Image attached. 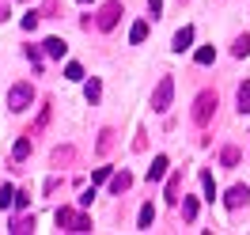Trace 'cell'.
<instances>
[{"label":"cell","mask_w":250,"mask_h":235,"mask_svg":"<svg viewBox=\"0 0 250 235\" xmlns=\"http://www.w3.org/2000/svg\"><path fill=\"white\" fill-rule=\"evenodd\" d=\"M31 103H34V87L31 84H16V87L8 91V110H12V114H23Z\"/></svg>","instance_id":"6da1fadb"},{"label":"cell","mask_w":250,"mask_h":235,"mask_svg":"<svg viewBox=\"0 0 250 235\" xmlns=\"http://www.w3.org/2000/svg\"><path fill=\"white\" fill-rule=\"evenodd\" d=\"M212 114H216V91H201V95H197V103H193V122L205 126Z\"/></svg>","instance_id":"7a4b0ae2"},{"label":"cell","mask_w":250,"mask_h":235,"mask_svg":"<svg viewBox=\"0 0 250 235\" xmlns=\"http://www.w3.org/2000/svg\"><path fill=\"white\" fill-rule=\"evenodd\" d=\"M171 95H174V80L163 76V80H159V87L152 91V110H156V114H167V107H171Z\"/></svg>","instance_id":"3957f363"},{"label":"cell","mask_w":250,"mask_h":235,"mask_svg":"<svg viewBox=\"0 0 250 235\" xmlns=\"http://www.w3.org/2000/svg\"><path fill=\"white\" fill-rule=\"evenodd\" d=\"M118 16H122V4L118 0H110V4H103V12H99V31H114V23H118Z\"/></svg>","instance_id":"277c9868"},{"label":"cell","mask_w":250,"mask_h":235,"mask_svg":"<svg viewBox=\"0 0 250 235\" xmlns=\"http://www.w3.org/2000/svg\"><path fill=\"white\" fill-rule=\"evenodd\" d=\"M247 197H250L247 186H231V190H228V197H224V205H228V209H239V205H247Z\"/></svg>","instance_id":"5b68a950"},{"label":"cell","mask_w":250,"mask_h":235,"mask_svg":"<svg viewBox=\"0 0 250 235\" xmlns=\"http://www.w3.org/2000/svg\"><path fill=\"white\" fill-rule=\"evenodd\" d=\"M189 46H193V27H182V31H178V34H174V53H186V49Z\"/></svg>","instance_id":"8992f818"},{"label":"cell","mask_w":250,"mask_h":235,"mask_svg":"<svg viewBox=\"0 0 250 235\" xmlns=\"http://www.w3.org/2000/svg\"><path fill=\"white\" fill-rule=\"evenodd\" d=\"M53 220H57V228H64V232H76V213H72V209H57V216H53Z\"/></svg>","instance_id":"52a82bcc"},{"label":"cell","mask_w":250,"mask_h":235,"mask_svg":"<svg viewBox=\"0 0 250 235\" xmlns=\"http://www.w3.org/2000/svg\"><path fill=\"white\" fill-rule=\"evenodd\" d=\"M167 167H171L167 156H156V159H152V167H148V182H159V178L167 174Z\"/></svg>","instance_id":"ba28073f"},{"label":"cell","mask_w":250,"mask_h":235,"mask_svg":"<svg viewBox=\"0 0 250 235\" xmlns=\"http://www.w3.org/2000/svg\"><path fill=\"white\" fill-rule=\"evenodd\" d=\"M129 186H133V174H129V171H122V174L110 178V193H125Z\"/></svg>","instance_id":"9c48e42d"},{"label":"cell","mask_w":250,"mask_h":235,"mask_svg":"<svg viewBox=\"0 0 250 235\" xmlns=\"http://www.w3.org/2000/svg\"><path fill=\"white\" fill-rule=\"evenodd\" d=\"M178 193H182V174H171V178H167V201L178 205V201H182Z\"/></svg>","instance_id":"30bf717a"},{"label":"cell","mask_w":250,"mask_h":235,"mask_svg":"<svg viewBox=\"0 0 250 235\" xmlns=\"http://www.w3.org/2000/svg\"><path fill=\"white\" fill-rule=\"evenodd\" d=\"M152 224H156V209H152V201L141 209V220H137V228L141 232H152Z\"/></svg>","instance_id":"8fae6325"},{"label":"cell","mask_w":250,"mask_h":235,"mask_svg":"<svg viewBox=\"0 0 250 235\" xmlns=\"http://www.w3.org/2000/svg\"><path fill=\"white\" fill-rule=\"evenodd\" d=\"M235 103H239V114H250V80H247V84H239Z\"/></svg>","instance_id":"7c38bea8"},{"label":"cell","mask_w":250,"mask_h":235,"mask_svg":"<svg viewBox=\"0 0 250 235\" xmlns=\"http://www.w3.org/2000/svg\"><path fill=\"white\" fill-rule=\"evenodd\" d=\"M8 232H16V235H27V232H34V216H16Z\"/></svg>","instance_id":"4fadbf2b"},{"label":"cell","mask_w":250,"mask_h":235,"mask_svg":"<svg viewBox=\"0 0 250 235\" xmlns=\"http://www.w3.org/2000/svg\"><path fill=\"white\" fill-rule=\"evenodd\" d=\"M46 53H49V57H64V53H68L64 38H46Z\"/></svg>","instance_id":"5bb4252c"},{"label":"cell","mask_w":250,"mask_h":235,"mask_svg":"<svg viewBox=\"0 0 250 235\" xmlns=\"http://www.w3.org/2000/svg\"><path fill=\"white\" fill-rule=\"evenodd\" d=\"M83 95H87V103H99V99H103V84H99V80H87V84H83Z\"/></svg>","instance_id":"9a60e30c"},{"label":"cell","mask_w":250,"mask_h":235,"mask_svg":"<svg viewBox=\"0 0 250 235\" xmlns=\"http://www.w3.org/2000/svg\"><path fill=\"white\" fill-rule=\"evenodd\" d=\"M72 156H76V152H72L68 144H64V148H53V167H61V163H72Z\"/></svg>","instance_id":"2e32d148"},{"label":"cell","mask_w":250,"mask_h":235,"mask_svg":"<svg viewBox=\"0 0 250 235\" xmlns=\"http://www.w3.org/2000/svg\"><path fill=\"white\" fill-rule=\"evenodd\" d=\"M239 159H243V152H239V148H224V152H220V163H224V167H235Z\"/></svg>","instance_id":"e0dca14e"},{"label":"cell","mask_w":250,"mask_h":235,"mask_svg":"<svg viewBox=\"0 0 250 235\" xmlns=\"http://www.w3.org/2000/svg\"><path fill=\"white\" fill-rule=\"evenodd\" d=\"M12 156H16V159H27V156H31V133L16 141V152H12Z\"/></svg>","instance_id":"ac0fdd59"},{"label":"cell","mask_w":250,"mask_h":235,"mask_svg":"<svg viewBox=\"0 0 250 235\" xmlns=\"http://www.w3.org/2000/svg\"><path fill=\"white\" fill-rule=\"evenodd\" d=\"M201 186H205V201H212V197H216V182H212L208 171H201Z\"/></svg>","instance_id":"d6986e66"},{"label":"cell","mask_w":250,"mask_h":235,"mask_svg":"<svg viewBox=\"0 0 250 235\" xmlns=\"http://www.w3.org/2000/svg\"><path fill=\"white\" fill-rule=\"evenodd\" d=\"M231 53H235V57H247V53H250V34H243V38H235Z\"/></svg>","instance_id":"ffe728a7"},{"label":"cell","mask_w":250,"mask_h":235,"mask_svg":"<svg viewBox=\"0 0 250 235\" xmlns=\"http://www.w3.org/2000/svg\"><path fill=\"white\" fill-rule=\"evenodd\" d=\"M182 216L197 220V197H182Z\"/></svg>","instance_id":"44dd1931"},{"label":"cell","mask_w":250,"mask_h":235,"mask_svg":"<svg viewBox=\"0 0 250 235\" xmlns=\"http://www.w3.org/2000/svg\"><path fill=\"white\" fill-rule=\"evenodd\" d=\"M148 38V23H133V31H129V42H144Z\"/></svg>","instance_id":"7402d4cb"},{"label":"cell","mask_w":250,"mask_h":235,"mask_svg":"<svg viewBox=\"0 0 250 235\" xmlns=\"http://www.w3.org/2000/svg\"><path fill=\"white\" fill-rule=\"evenodd\" d=\"M212 61H216V49H212V46L197 49V64H212Z\"/></svg>","instance_id":"603a6c76"},{"label":"cell","mask_w":250,"mask_h":235,"mask_svg":"<svg viewBox=\"0 0 250 235\" xmlns=\"http://www.w3.org/2000/svg\"><path fill=\"white\" fill-rule=\"evenodd\" d=\"M12 201H16V190H12V186H0V209H8Z\"/></svg>","instance_id":"cb8c5ba5"},{"label":"cell","mask_w":250,"mask_h":235,"mask_svg":"<svg viewBox=\"0 0 250 235\" xmlns=\"http://www.w3.org/2000/svg\"><path fill=\"white\" fill-rule=\"evenodd\" d=\"M64 76H68V80H83V68H80L76 61H68V64H64Z\"/></svg>","instance_id":"d4e9b609"},{"label":"cell","mask_w":250,"mask_h":235,"mask_svg":"<svg viewBox=\"0 0 250 235\" xmlns=\"http://www.w3.org/2000/svg\"><path fill=\"white\" fill-rule=\"evenodd\" d=\"M34 27H38V12H27L23 16V31H34Z\"/></svg>","instance_id":"484cf974"},{"label":"cell","mask_w":250,"mask_h":235,"mask_svg":"<svg viewBox=\"0 0 250 235\" xmlns=\"http://www.w3.org/2000/svg\"><path fill=\"white\" fill-rule=\"evenodd\" d=\"M27 205H31V193H27V190H23V193H16V209H27Z\"/></svg>","instance_id":"4316f807"},{"label":"cell","mask_w":250,"mask_h":235,"mask_svg":"<svg viewBox=\"0 0 250 235\" xmlns=\"http://www.w3.org/2000/svg\"><path fill=\"white\" fill-rule=\"evenodd\" d=\"M106 178H110V167H99V171L91 174V182H106Z\"/></svg>","instance_id":"83f0119b"},{"label":"cell","mask_w":250,"mask_h":235,"mask_svg":"<svg viewBox=\"0 0 250 235\" xmlns=\"http://www.w3.org/2000/svg\"><path fill=\"white\" fill-rule=\"evenodd\" d=\"M91 201H95V182L83 190V197H80V205H91Z\"/></svg>","instance_id":"f1b7e54d"},{"label":"cell","mask_w":250,"mask_h":235,"mask_svg":"<svg viewBox=\"0 0 250 235\" xmlns=\"http://www.w3.org/2000/svg\"><path fill=\"white\" fill-rule=\"evenodd\" d=\"M148 12H152V19H156L159 12H163V0H148Z\"/></svg>","instance_id":"f546056e"},{"label":"cell","mask_w":250,"mask_h":235,"mask_svg":"<svg viewBox=\"0 0 250 235\" xmlns=\"http://www.w3.org/2000/svg\"><path fill=\"white\" fill-rule=\"evenodd\" d=\"M27 57L34 61V68H42V57H38V49H34V46H27Z\"/></svg>","instance_id":"4dcf8cb0"},{"label":"cell","mask_w":250,"mask_h":235,"mask_svg":"<svg viewBox=\"0 0 250 235\" xmlns=\"http://www.w3.org/2000/svg\"><path fill=\"white\" fill-rule=\"evenodd\" d=\"M8 19V0H0V23Z\"/></svg>","instance_id":"1f68e13d"},{"label":"cell","mask_w":250,"mask_h":235,"mask_svg":"<svg viewBox=\"0 0 250 235\" xmlns=\"http://www.w3.org/2000/svg\"><path fill=\"white\" fill-rule=\"evenodd\" d=\"M80 4H91V0H80Z\"/></svg>","instance_id":"d6a6232c"}]
</instances>
